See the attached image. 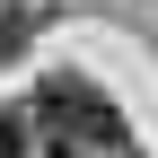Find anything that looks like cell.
<instances>
[{
  "label": "cell",
  "instance_id": "obj_1",
  "mask_svg": "<svg viewBox=\"0 0 158 158\" xmlns=\"http://www.w3.org/2000/svg\"><path fill=\"white\" fill-rule=\"evenodd\" d=\"M27 114L53 132V141L88 149V158H132V149H123V114H114V97L97 88V79H79V70H44Z\"/></svg>",
  "mask_w": 158,
  "mask_h": 158
},
{
  "label": "cell",
  "instance_id": "obj_3",
  "mask_svg": "<svg viewBox=\"0 0 158 158\" xmlns=\"http://www.w3.org/2000/svg\"><path fill=\"white\" fill-rule=\"evenodd\" d=\"M27 35H35L27 9H0V62H9V53H27Z\"/></svg>",
  "mask_w": 158,
  "mask_h": 158
},
{
  "label": "cell",
  "instance_id": "obj_2",
  "mask_svg": "<svg viewBox=\"0 0 158 158\" xmlns=\"http://www.w3.org/2000/svg\"><path fill=\"white\" fill-rule=\"evenodd\" d=\"M35 149V114L27 106H0V158H27Z\"/></svg>",
  "mask_w": 158,
  "mask_h": 158
}]
</instances>
